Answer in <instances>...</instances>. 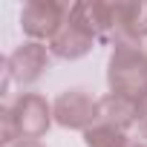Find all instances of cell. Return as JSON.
<instances>
[{
    "mask_svg": "<svg viewBox=\"0 0 147 147\" xmlns=\"http://www.w3.org/2000/svg\"><path fill=\"white\" fill-rule=\"evenodd\" d=\"M52 113L55 124H61L63 130L87 133L92 124H98V98H92L84 90H63L52 101Z\"/></svg>",
    "mask_w": 147,
    "mask_h": 147,
    "instance_id": "6",
    "label": "cell"
},
{
    "mask_svg": "<svg viewBox=\"0 0 147 147\" xmlns=\"http://www.w3.org/2000/svg\"><path fill=\"white\" fill-rule=\"evenodd\" d=\"M49 58H52V52H49L46 43H40V40H23L20 46H15L3 58V63H6L9 75H12V81L18 87H32V84H38L43 78V72L49 69Z\"/></svg>",
    "mask_w": 147,
    "mask_h": 147,
    "instance_id": "5",
    "label": "cell"
},
{
    "mask_svg": "<svg viewBox=\"0 0 147 147\" xmlns=\"http://www.w3.org/2000/svg\"><path fill=\"white\" fill-rule=\"evenodd\" d=\"M127 138H130V133L115 130V127L101 124V121L92 124V127L84 133V144H87V147H121Z\"/></svg>",
    "mask_w": 147,
    "mask_h": 147,
    "instance_id": "10",
    "label": "cell"
},
{
    "mask_svg": "<svg viewBox=\"0 0 147 147\" xmlns=\"http://www.w3.org/2000/svg\"><path fill=\"white\" fill-rule=\"evenodd\" d=\"M95 43H98V38L92 35L90 23L84 20L81 6L72 3L69 18L63 20V26L58 29V35H55L46 46H49V52H52L55 58H61V61H78V58L90 55V52L95 49Z\"/></svg>",
    "mask_w": 147,
    "mask_h": 147,
    "instance_id": "3",
    "label": "cell"
},
{
    "mask_svg": "<svg viewBox=\"0 0 147 147\" xmlns=\"http://www.w3.org/2000/svg\"><path fill=\"white\" fill-rule=\"evenodd\" d=\"M107 87L115 95L141 101L147 95V46L115 43L107 61Z\"/></svg>",
    "mask_w": 147,
    "mask_h": 147,
    "instance_id": "1",
    "label": "cell"
},
{
    "mask_svg": "<svg viewBox=\"0 0 147 147\" xmlns=\"http://www.w3.org/2000/svg\"><path fill=\"white\" fill-rule=\"evenodd\" d=\"M12 147H46L40 138H20L18 144H12Z\"/></svg>",
    "mask_w": 147,
    "mask_h": 147,
    "instance_id": "12",
    "label": "cell"
},
{
    "mask_svg": "<svg viewBox=\"0 0 147 147\" xmlns=\"http://www.w3.org/2000/svg\"><path fill=\"white\" fill-rule=\"evenodd\" d=\"M84 20L90 23L92 35L104 43H115L118 32V3H107V0H92V3H78Z\"/></svg>",
    "mask_w": 147,
    "mask_h": 147,
    "instance_id": "8",
    "label": "cell"
},
{
    "mask_svg": "<svg viewBox=\"0 0 147 147\" xmlns=\"http://www.w3.org/2000/svg\"><path fill=\"white\" fill-rule=\"evenodd\" d=\"M6 107H9L18 138H43L55 121L52 104L40 92H20L12 101H6Z\"/></svg>",
    "mask_w": 147,
    "mask_h": 147,
    "instance_id": "2",
    "label": "cell"
},
{
    "mask_svg": "<svg viewBox=\"0 0 147 147\" xmlns=\"http://www.w3.org/2000/svg\"><path fill=\"white\" fill-rule=\"evenodd\" d=\"M121 147H147V141H144V138H133V136H130Z\"/></svg>",
    "mask_w": 147,
    "mask_h": 147,
    "instance_id": "13",
    "label": "cell"
},
{
    "mask_svg": "<svg viewBox=\"0 0 147 147\" xmlns=\"http://www.w3.org/2000/svg\"><path fill=\"white\" fill-rule=\"evenodd\" d=\"M136 127L138 133H147V95L136 104Z\"/></svg>",
    "mask_w": 147,
    "mask_h": 147,
    "instance_id": "11",
    "label": "cell"
},
{
    "mask_svg": "<svg viewBox=\"0 0 147 147\" xmlns=\"http://www.w3.org/2000/svg\"><path fill=\"white\" fill-rule=\"evenodd\" d=\"M98 121L130 133L136 127V101H130L124 95H115V92L101 95L98 98Z\"/></svg>",
    "mask_w": 147,
    "mask_h": 147,
    "instance_id": "9",
    "label": "cell"
},
{
    "mask_svg": "<svg viewBox=\"0 0 147 147\" xmlns=\"http://www.w3.org/2000/svg\"><path fill=\"white\" fill-rule=\"evenodd\" d=\"M144 40H147V0H138V3H118L115 43H138L141 46Z\"/></svg>",
    "mask_w": 147,
    "mask_h": 147,
    "instance_id": "7",
    "label": "cell"
},
{
    "mask_svg": "<svg viewBox=\"0 0 147 147\" xmlns=\"http://www.w3.org/2000/svg\"><path fill=\"white\" fill-rule=\"evenodd\" d=\"M69 3H58V0H29L20 9V29L29 40L49 43L69 18Z\"/></svg>",
    "mask_w": 147,
    "mask_h": 147,
    "instance_id": "4",
    "label": "cell"
}]
</instances>
